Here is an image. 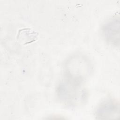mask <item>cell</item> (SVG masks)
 Instances as JSON below:
<instances>
[{"label": "cell", "instance_id": "cell-1", "mask_svg": "<svg viewBox=\"0 0 120 120\" xmlns=\"http://www.w3.org/2000/svg\"><path fill=\"white\" fill-rule=\"evenodd\" d=\"M95 114L98 119H117L120 115L119 102L112 98L103 101L96 108Z\"/></svg>", "mask_w": 120, "mask_h": 120}, {"label": "cell", "instance_id": "cell-2", "mask_svg": "<svg viewBox=\"0 0 120 120\" xmlns=\"http://www.w3.org/2000/svg\"><path fill=\"white\" fill-rule=\"evenodd\" d=\"M103 35L105 40L116 46L120 44V19L115 17L109 19L103 26Z\"/></svg>", "mask_w": 120, "mask_h": 120}]
</instances>
